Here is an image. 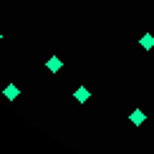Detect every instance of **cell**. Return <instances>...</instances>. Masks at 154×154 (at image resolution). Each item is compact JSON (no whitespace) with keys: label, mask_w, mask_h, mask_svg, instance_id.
<instances>
[{"label":"cell","mask_w":154,"mask_h":154,"mask_svg":"<svg viewBox=\"0 0 154 154\" xmlns=\"http://www.w3.org/2000/svg\"><path fill=\"white\" fill-rule=\"evenodd\" d=\"M18 96H20V88H18L15 83H8V86L3 88V99H5V101H15Z\"/></svg>","instance_id":"1"},{"label":"cell","mask_w":154,"mask_h":154,"mask_svg":"<svg viewBox=\"0 0 154 154\" xmlns=\"http://www.w3.org/2000/svg\"><path fill=\"white\" fill-rule=\"evenodd\" d=\"M73 99L79 101V104H86V101L91 99V91H88L86 86H79V88H76V91H73Z\"/></svg>","instance_id":"2"},{"label":"cell","mask_w":154,"mask_h":154,"mask_svg":"<svg viewBox=\"0 0 154 154\" xmlns=\"http://www.w3.org/2000/svg\"><path fill=\"white\" fill-rule=\"evenodd\" d=\"M46 68H48L51 73H56V71H61V68H63V61L58 58V56H51V58L46 61Z\"/></svg>","instance_id":"3"},{"label":"cell","mask_w":154,"mask_h":154,"mask_svg":"<svg viewBox=\"0 0 154 154\" xmlns=\"http://www.w3.org/2000/svg\"><path fill=\"white\" fill-rule=\"evenodd\" d=\"M129 121H131L134 126H142L144 121H146V114L142 111V109H137V111H131V114H129Z\"/></svg>","instance_id":"4"},{"label":"cell","mask_w":154,"mask_h":154,"mask_svg":"<svg viewBox=\"0 0 154 154\" xmlns=\"http://www.w3.org/2000/svg\"><path fill=\"white\" fill-rule=\"evenodd\" d=\"M139 48L152 51V48H154V35H152V33H144L142 38H139Z\"/></svg>","instance_id":"5"},{"label":"cell","mask_w":154,"mask_h":154,"mask_svg":"<svg viewBox=\"0 0 154 154\" xmlns=\"http://www.w3.org/2000/svg\"><path fill=\"white\" fill-rule=\"evenodd\" d=\"M0 41H3V33H0Z\"/></svg>","instance_id":"6"}]
</instances>
